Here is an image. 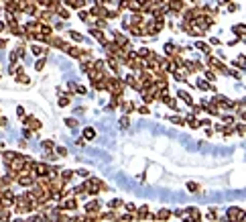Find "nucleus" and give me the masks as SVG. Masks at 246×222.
Instances as JSON below:
<instances>
[{
	"instance_id": "f257e3e1",
	"label": "nucleus",
	"mask_w": 246,
	"mask_h": 222,
	"mask_svg": "<svg viewBox=\"0 0 246 222\" xmlns=\"http://www.w3.org/2000/svg\"><path fill=\"white\" fill-rule=\"evenodd\" d=\"M83 137H86L88 141H92L94 137H96V130H94V129H86V130H83Z\"/></svg>"
},
{
	"instance_id": "f03ea898",
	"label": "nucleus",
	"mask_w": 246,
	"mask_h": 222,
	"mask_svg": "<svg viewBox=\"0 0 246 222\" xmlns=\"http://www.w3.org/2000/svg\"><path fill=\"white\" fill-rule=\"evenodd\" d=\"M228 216L234 220V216H242V212L238 210V208H230V210H228Z\"/></svg>"
},
{
	"instance_id": "7ed1b4c3",
	"label": "nucleus",
	"mask_w": 246,
	"mask_h": 222,
	"mask_svg": "<svg viewBox=\"0 0 246 222\" xmlns=\"http://www.w3.org/2000/svg\"><path fill=\"white\" fill-rule=\"evenodd\" d=\"M197 86H199V90H212V86H210V84H205L203 80H201V82L197 84Z\"/></svg>"
},
{
	"instance_id": "20e7f679",
	"label": "nucleus",
	"mask_w": 246,
	"mask_h": 222,
	"mask_svg": "<svg viewBox=\"0 0 246 222\" xmlns=\"http://www.w3.org/2000/svg\"><path fill=\"white\" fill-rule=\"evenodd\" d=\"M67 127H78V120H73V118H67Z\"/></svg>"
},
{
	"instance_id": "39448f33",
	"label": "nucleus",
	"mask_w": 246,
	"mask_h": 222,
	"mask_svg": "<svg viewBox=\"0 0 246 222\" xmlns=\"http://www.w3.org/2000/svg\"><path fill=\"white\" fill-rule=\"evenodd\" d=\"M69 37L75 39V41H81V35H79V33H69Z\"/></svg>"
},
{
	"instance_id": "423d86ee",
	"label": "nucleus",
	"mask_w": 246,
	"mask_h": 222,
	"mask_svg": "<svg viewBox=\"0 0 246 222\" xmlns=\"http://www.w3.org/2000/svg\"><path fill=\"white\" fill-rule=\"evenodd\" d=\"M57 153H59V155H67V151H65V147H59V149H57Z\"/></svg>"
}]
</instances>
